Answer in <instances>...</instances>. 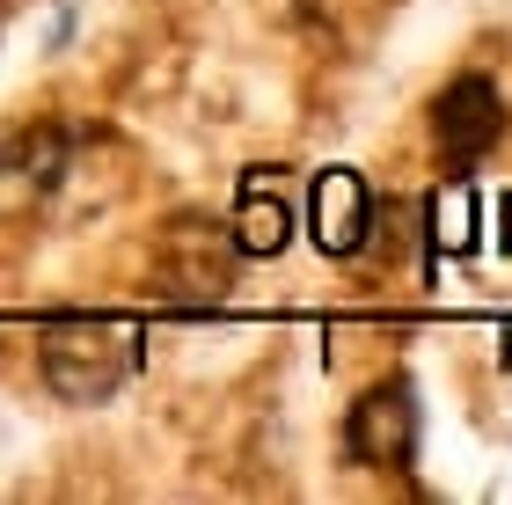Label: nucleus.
Segmentation results:
<instances>
[{
    "label": "nucleus",
    "mask_w": 512,
    "mask_h": 505,
    "mask_svg": "<svg viewBox=\"0 0 512 505\" xmlns=\"http://www.w3.org/2000/svg\"><path fill=\"white\" fill-rule=\"evenodd\" d=\"M139 359V344L125 323H110V315H44L37 330V366H44V388H52L59 403H110L125 388Z\"/></svg>",
    "instance_id": "nucleus-1"
},
{
    "label": "nucleus",
    "mask_w": 512,
    "mask_h": 505,
    "mask_svg": "<svg viewBox=\"0 0 512 505\" xmlns=\"http://www.w3.org/2000/svg\"><path fill=\"white\" fill-rule=\"evenodd\" d=\"M235 264H242V249L227 235V220H213V213H176L154 242V286L176 308H220L235 293Z\"/></svg>",
    "instance_id": "nucleus-2"
},
{
    "label": "nucleus",
    "mask_w": 512,
    "mask_h": 505,
    "mask_svg": "<svg viewBox=\"0 0 512 505\" xmlns=\"http://www.w3.org/2000/svg\"><path fill=\"white\" fill-rule=\"evenodd\" d=\"M344 454L359 469H381V476H403L417 462V388H410V374H388V381L359 388V403L344 410Z\"/></svg>",
    "instance_id": "nucleus-3"
},
{
    "label": "nucleus",
    "mask_w": 512,
    "mask_h": 505,
    "mask_svg": "<svg viewBox=\"0 0 512 505\" xmlns=\"http://www.w3.org/2000/svg\"><path fill=\"white\" fill-rule=\"evenodd\" d=\"M505 125H512V110H505L491 74H454L432 96V147H439V162H447V169L491 162L498 140H505Z\"/></svg>",
    "instance_id": "nucleus-4"
},
{
    "label": "nucleus",
    "mask_w": 512,
    "mask_h": 505,
    "mask_svg": "<svg viewBox=\"0 0 512 505\" xmlns=\"http://www.w3.org/2000/svg\"><path fill=\"white\" fill-rule=\"evenodd\" d=\"M374 183L359 169H322L315 191H308V227H315V249L322 257H359L374 242Z\"/></svg>",
    "instance_id": "nucleus-5"
},
{
    "label": "nucleus",
    "mask_w": 512,
    "mask_h": 505,
    "mask_svg": "<svg viewBox=\"0 0 512 505\" xmlns=\"http://www.w3.org/2000/svg\"><path fill=\"white\" fill-rule=\"evenodd\" d=\"M242 257H278L293 242V205L278 191V169H242V198H235V220H227Z\"/></svg>",
    "instance_id": "nucleus-6"
},
{
    "label": "nucleus",
    "mask_w": 512,
    "mask_h": 505,
    "mask_svg": "<svg viewBox=\"0 0 512 505\" xmlns=\"http://www.w3.org/2000/svg\"><path fill=\"white\" fill-rule=\"evenodd\" d=\"M0 169H8L22 191H52V183L66 176V132H59V125H30V132H15L8 154H0Z\"/></svg>",
    "instance_id": "nucleus-7"
}]
</instances>
